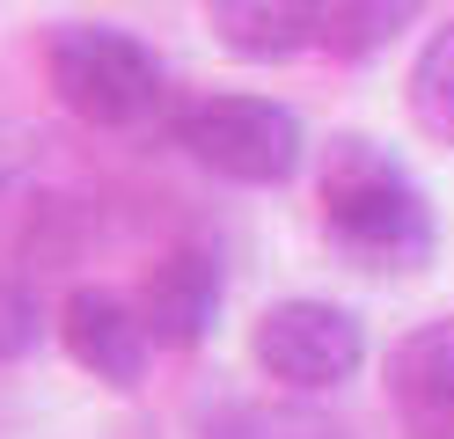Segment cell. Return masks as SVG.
<instances>
[{"mask_svg":"<svg viewBox=\"0 0 454 439\" xmlns=\"http://www.w3.org/2000/svg\"><path fill=\"white\" fill-rule=\"evenodd\" d=\"M323 234L359 271H425L440 256V220L418 176L366 132H337L323 161Z\"/></svg>","mask_w":454,"mask_h":439,"instance_id":"1","label":"cell"},{"mask_svg":"<svg viewBox=\"0 0 454 439\" xmlns=\"http://www.w3.org/2000/svg\"><path fill=\"white\" fill-rule=\"evenodd\" d=\"M44 81L96 132L147 125L161 110V96H168V74H161L154 44H139L118 22H59L44 37Z\"/></svg>","mask_w":454,"mask_h":439,"instance_id":"2","label":"cell"},{"mask_svg":"<svg viewBox=\"0 0 454 439\" xmlns=\"http://www.w3.org/2000/svg\"><path fill=\"white\" fill-rule=\"evenodd\" d=\"M168 139H176L206 176L249 184V191L286 184V176L301 169V154H308L301 110L271 103V96H191L176 117H168Z\"/></svg>","mask_w":454,"mask_h":439,"instance_id":"3","label":"cell"},{"mask_svg":"<svg viewBox=\"0 0 454 439\" xmlns=\"http://www.w3.org/2000/svg\"><path fill=\"white\" fill-rule=\"evenodd\" d=\"M249 359H257V373L271 388L323 396V388H345L366 366V322L337 301L294 293V301H271L249 322Z\"/></svg>","mask_w":454,"mask_h":439,"instance_id":"4","label":"cell"},{"mask_svg":"<svg viewBox=\"0 0 454 439\" xmlns=\"http://www.w3.org/2000/svg\"><path fill=\"white\" fill-rule=\"evenodd\" d=\"M59 344L81 373H96L103 388H139L154 359V337H147V315L139 301L110 286H74L67 308H59Z\"/></svg>","mask_w":454,"mask_h":439,"instance_id":"5","label":"cell"},{"mask_svg":"<svg viewBox=\"0 0 454 439\" xmlns=\"http://www.w3.org/2000/svg\"><path fill=\"white\" fill-rule=\"evenodd\" d=\"M220 301H227V271L206 242H176L154 256V271L139 278V315H147V337L161 351H191L213 337L220 322Z\"/></svg>","mask_w":454,"mask_h":439,"instance_id":"6","label":"cell"},{"mask_svg":"<svg viewBox=\"0 0 454 439\" xmlns=\"http://www.w3.org/2000/svg\"><path fill=\"white\" fill-rule=\"evenodd\" d=\"M388 410L411 439H454V315L388 344Z\"/></svg>","mask_w":454,"mask_h":439,"instance_id":"7","label":"cell"},{"mask_svg":"<svg viewBox=\"0 0 454 439\" xmlns=\"http://www.w3.org/2000/svg\"><path fill=\"white\" fill-rule=\"evenodd\" d=\"M206 29L242 67H286L323 44V0H206Z\"/></svg>","mask_w":454,"mask_h":439,"instance_id":"8","label":"cell"},{"mask_svg":"<svg viewBox=\"0 0 454 439\" xmlns=\"http://www.w3.org/2000/svg\"><path fill=\"white\" fill-rule=\"evenodd\" d=\"M425 8H433V0H323V51L345 59V67H366V59H381Z\"/></svg>","mask_w":454,"mask_h":439,"instance_id":"9","label":"cell"},{"mask_svg":"<svg viewBox=\"0 0 454 439\" xmlns=\"http://www.w3.org/2000/svg\"><path fill=\"white\" fill-rule=\"evenodd\" d=\"M403 103H411V125L425 139L454 146V15L418 44L411 74H403Z\"/></svg>","mask_w":454,"mask_h":439,"instance_id":"10","label":"cell"},{"mask_svg":"<svg viewBox=\"0 0 454 439\" xmlns=\"http://www.w3.org/2000/svg\"><path fill=\"white\" fill-rule=\"evenodd\" d=\"M206 439H352V432L308 403H235L220 410V425Z\"/></svg>","mask_w":454,"mask_h":439,"instance_id":"11","label":"cell"},{"mask_svg":"<svg viewBox=\"0 0 454 439\" xmlns=\"http://www.w3.org/2000/svg\"><path fill=\"white\" fill-rule=\"evenodd\" d=\"M44 330H51V322H44L37 286L15 278V271H0V366H22L44 344Z\"/></svg>","mask_w":454,"mask_h":439,"instance_id":"12","label":"cell"},{"mask_svg":"<svg viewBox=\"0 0 454 439\" xmlns=\"http://www.w3.org/2000/svg\"><path fill=\"white\" fill-rule=\"evenodd\" d=\"M37 132L22 125L15 110H0V191H15V184H30V169H37Z\"/></svg>","mask_w":454,"mask_h":439,"instance_id":"13","label":"cell"}]
</instances>
